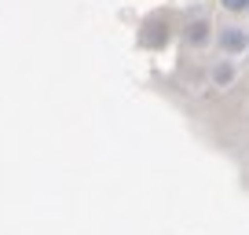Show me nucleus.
<instances>
[{"mask_svg": "<svg viewBox=\"0 0 249 235\" xmlns=\"http://www.w3.org/2000/svg\"><path fill=\"white\" fill-rule=\"evenodd\" d=\"M220 48H224L227 55H238V52L249 48V37L242 30H224V33H220Z\"/></svg>", "mask_w": 249, "mask_h": 235, "instance_id": "nucleus-1", "label": "nucleus"}, {"mask_svg": "<svg viewBox=\"0 0 249 235\" xmlns=\"http://www.w3.org/2000/svg\"><path fill=\"white\" fill-rule=\"evenodd\" d=\"M205 37H209V30H205V22H195V26H191V30H187V40H191V44H202Z\"/></svg>", "mask_w": 249, "mask_h": 235, "instance_id": "nucleus-2", "label": "nucleus"}, {"mask_svg": "<svg viewBox=\"0 0 249 235\" xmlns=\"http://www.w3.org/2000/svg\"><path fill=\"white\" fill-rule=\"evenodd\" d=\"M220 4H224L227 11H246L249 8V0H220Z\"/></svg>", "mask_w": 249, "mask_h": 235, "instance_id": "nucleus-3", "label": "nucleus"}, {"mask_svg": "<svg viewBox=\"0 0 249 235\" xmlns=\"http://www.w3.org/2000/svg\"><path fill=\"white\" fill-rule=\"evenodd\" d=\"M231 78H234V70H231V66H216V81H220V85H227Z\"/></svg>", "mask_w": 249, "mask_h": 235, "instance_id": "nucleus-4", "label": "nucleus"}]
</instances>
